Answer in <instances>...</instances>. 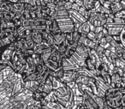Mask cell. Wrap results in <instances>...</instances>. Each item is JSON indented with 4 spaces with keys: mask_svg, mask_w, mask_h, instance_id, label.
I'll return each mask as SVG.
<instances>
[{
    "mask_svg": "<svg viewBox=\"0 0 125 109\" xmlns=\"http://www.w3.org/2000/svg\"><path fill=\"white\" fill-rule=\"evenodd\" d=\"M123 6L122 5L121 3H116V4H111V6H110V10H111V13H113L114 15H116V13H118L119 11L123 10Z\"/></svg>",
    "mask_w": 125,
    "mask_h": 109,
    "instance_id": "1",
    "label": "cell"
},
{
    "mask_svg": "<svg viewBox=\"0 0 125 109\" xmlns=\"http://www.w3.org/2000/svg\"><path fill=\"white\" fill-rule=\"evenodd\" d=\"M79 33H84V34H87V33L90 32V25L88 24V22H84L81 24V26L78 30Z\"/></svg>",
    "mask_w": 125,
    "mask_h": 109,
    "instance_id": "2",
    "label": "cell"
},
{
    "mask_svg": "<svg viewBox=\"0 0 125 109\" xmlns=\"http://www.w3.org/2000/svg\"><path fill=\"white\" fill-rule=\"evenodd\" d=\"M72 5H73V3L70 2V1H68V0L64 1V4H63V7H64V9H66V10L70 11V9H72Z\"/></svg>",
    "mask_w": 125,
    "mask_h": 109,
    "instance_id": "3",
    "label": "cell"
},
{
    "mask_svg": "<svg viewBox=\"0 0 125 109\" xmlns=\"http://www.w3.org/2000/svg\"><path fill=\"white\" fill-rule=\"evenodd\" d=\"M115 17L121 18V19H123V21H125V9H123V10H121L118 13H116V14L115 15Z\"/></svg>",
    "mask_w": 125,
    "mask_h": 109,
    "instance_id": "4",
    "label": "cell"
},
{
    "mask_svg": "<svg viewBox=\"0 0 125 109\" xmlns=\"http://www.w3.org/2000/svg\"><path fill=\"white\" fill-rule=\"evenodd\" d=\"M104 38H105L106 42H107L108 43H110L113 40V36H111V35H110V34H107L106 36H104Z\"/></svg>",
    "mask_w": 125,
    "mask_h": 109,
    "instance_id": "5",
    "label": "cell"
},
{
    "mask_svg": "<svg viewBox=\"0 0 125 109\" xmlns=\"http://www.w3.org/2000/svg\"><path fill=\"white\" fill-rule=\"evenodd\" d=\"M111 4H116V3H119L121 0H110Z\"/></svg>",
    "mask_w": 125,
    "mask_h": 109,
    "instance_id": "6",
    "label": "cell"
},
{
    "mask_svg": "<svg viewBox=\"0 0 125 109\" xmlns=\"http://www.w3.org/2000/svg\"><path fill=\"white\" fill-rule=\"evenodd\" d=\"M56 1H63V2H64V1H66V0H56Z\"/></svg>",
    "mask_w": 125,
    "mask_h": 109,
    "instance_id": "7",
    "label": "cell"
}]
</instances>
